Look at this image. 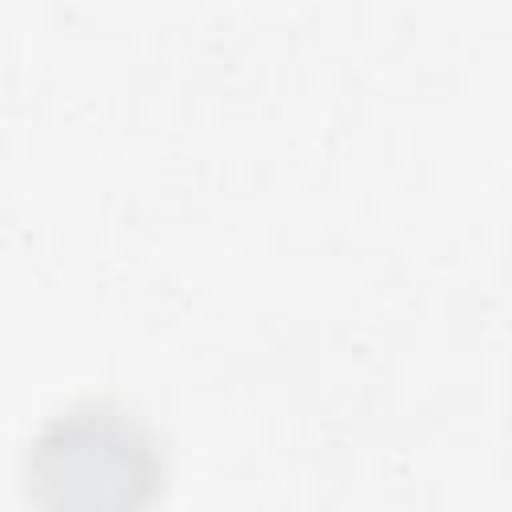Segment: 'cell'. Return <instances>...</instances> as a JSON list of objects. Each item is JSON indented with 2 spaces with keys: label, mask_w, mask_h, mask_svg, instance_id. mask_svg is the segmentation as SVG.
Returning <instances> with one entry per match:
<instances>
[{
  "label": "cell",
  "mask_w": 512,
  "mask_h": 512,
  "mask_svg": "<svg viewBox=\"0 0 512 512\" xmlns=\"http://www.w3.org/2000/svg\"><path fill=\"white\" fill-rule=\"evenodd\" d=\"M148 452L132 440V432L120 420H92V412L80 424H60L44 448H40V480L64 484V496H56V508H80L92 512V484H100L104 508L112 512L132 496V488L144 480Z\"/></svg>",
  "instance_id": "obj_1"
}]
</instances>
